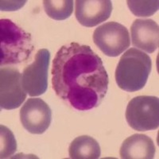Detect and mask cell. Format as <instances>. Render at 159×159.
Masks as SVG:
<instances>
[{"label": "cell", "mask_w": 159, "mask_h": 159, "mask_svg": "<svg viewBox=\"0 0 159 159\" xmlns=\"http://www.w3.org/2000/svg\"><path fill=\"white\" fill-rule=\"evenodd\" d=\"M51 72L57 96L78 111L99 107L107 94L108 75L101 58L89 45L71 42L61 46Z\"/></svg>", "instance_id": "1"}, {"label": "cell", "mask_w": 159, "mask_h": 159, "mask_svg": "<svg viewBox=\"0 0 159 159\" xmlns=\"http://www.w3.org/2000/svg\"><path fill=\"white\" fill-rule=\"evenodd\" d=\"M152 61L143 51L130 48L121 57L116 70L118 86L126 92H134L143 89L151 72Z\"/></svg>", "instance_id": "2"}, {"label": "cell", "mask_w": 159, "mask_h": 159, "mask_svg": "<svg viewBox=\"0 0 159 159\" xmlns=\"http://www.w3.org/2000/svg\"><path fill=\"white\" fill-rule=\"evenodd\" d=\"M34 48L30 34L11 20H0V65L2 66L27 61Z\"/></svg>", "instance_id": "3"}, {"label": "cell", "mask_w": 159, "mask_h": 159, "mask_svg": "<svg viewBox=\"0 0 159 159\" xmlns=\"http://www.w3.org/2000/svg\"><path fill=\"white\" fill-rule=\"evenodd\" d=\"M126 119L131 128L147 131L158 128L159 99L156 96H139L127 104Z\"/></svg>", "instance_id": "4"}, {"label": "cell", "mask_w": 159, "mask_h": 159, "mask_svg": "<svg viewBox=\"0 0 159 159\" xmlns=\"http://www.w3.org/2000/svg\"><path fill=\"white\" fill-rule=\"evenodd\" d=\"M93 41L105 55L118 57L130 45L128 30L116 22H109L99 25L95 30Z\"/></svg>", "instance_id": "5"}, {"label": "cell", "mask_w": 159, "mask_h": 159, "mask_svg": "<svg viewBox=\"0 0 159 159\" xmlns=\"http://www.w3.org/2000/svg\"><path fill=\"white\" fill-rule=\"evenodd\" d=\"M49 60V51L45 49H39L35 55L34 62L23 70L22 87L29 96H41L47 90Z\"/></svg>", "instance_id": "6"}, {"label": "cell", "mask_w": 159, "mask_h": 159, "mask_svg": "<svg viewBox=\"0 0 159 159\" xmlns=\"http://www.w3.org/2000/svg\"><path fill=\"white\" fill-rule=\"evenodd\" d=\"M22 87V75L14 68H2L0 71V106L12 110L19 107L26 99Z\"/></svg>", "instance_id": "7"}, {"label": "cell", "mask_w": 159, "mask_h": 159, "mask_svg": "<svg viewBox=\"0 0 159 159\" xmlns=\"http://www.w3.org/2000/svg\"><path fill=\"white\" fill-rule=\"evenodd\" d=\"M20 120L24 128L30 133L42 134L50 126L52 111L42 99L31 98L22 105Z\"/></svg>", "instance_id": "8"}, {"label": "cell", "mask_w": 159, "mask_h": 159, "mask_svg": "<svg viewBox=\"0 0 159 159\" xmlns=\"http://www.w3.org/2000/svg\"><path fill=\"white\" fill-rule=\"evenodd\" d=\"M75 15L80 24L93 27L105 22L112 11L110 0H76Z\"/></svg>", "instance_id": "9"}, {"label": "cell", "mask_w": 159, "mask_h": 159, "mask_svg": "<svg viewBox=\"0 0 159 159\" xmlns=\"http://www.w3.org/2000/svg\"><path fill=\"white\" fill-rule=\"evenodd\" d=\"M130 33L132 45L135 49L152 53L158 48L159 28L154 20H134L130 28Z\"/></svg>", "instance_id": "10"}, {"label": "cell", "mask_w": 159, "mask_h": 159, "mask_svg": "<svg viewBox=\"0 0 159 159\" xmlns=\"http://www.w3.org/2000/svg\"><path fill=\"white\" fill-rule=\"evenodd\" d=\"M155 146L146 134H135L125 139L119 154L123 159H152L155 155Z\"/></svg>", "instance_id": "11"}, {"label": "cell", "mask_w": 159, "mask_h": 159, "mask_svg": "<svg viewBox=\"0 0 159 159\" xmlns=\"http://www.w3.org/2000/svg\"><path fill=\"white\" fill-rule=\"evenodd\" d=\"M69 154L72 159H96L100 157L101 150L96 139L89 135H82L71 143Z\"/></svg>", "instance_id": "12"}, {"label": "cell", "mask_w": 159, "mask_h": 159, "mask_svg": "<svg viewBox=\"0 0 159 159\" xmlns=\"http://www.w3.org/2000/svg\"><path fill=\"white\" fill-rule=\"evenodd\" d=\"M43 6L48 16L57 21L67 19L73 11V1L72 0H45Z\"/></svg>", "instance_id": "13"}, {"label": "cell", "mask_w": 159, "mask_h": 159, "mask_svg": "<svg viewBox=\"0 0 159 159\" xmlns=\"http://www.w3.org/2000/svg\"><path fill=\"white\" fill-rule=\"evenodd\" d=\"M127 2L130 11L139 17L151 16L157 11L159 7V2L157 0H128Z\"/></svg>", "instance_id": "14"}, {"label": "cell", "mask_w": 159, "mask_h": 159, "mask_svg": "<svg viewBox=\"0 0 159 159\" xmlns=\"http://www.w3.org/2000/svg\"><path fill=\"white\" fill-rule=\"evenodd\" d=\"M17 150L16 140L11 130L1 126V158H7Z\"/></svg>", "instance_id": "15"}, {"label": "cell", "mask_w": 159, "mask_h": 159, "mask_svg": "<svg viewBox=\"0 0 159 159\" xmlns=\"http://www.w3.org/2000/svg\"><path fill=\"white\" fill-rule=\"evenodd\" d=\"M25 3V1H1V11H17Z\"/></svg>", "instance_id": "16"}]
</instances>
